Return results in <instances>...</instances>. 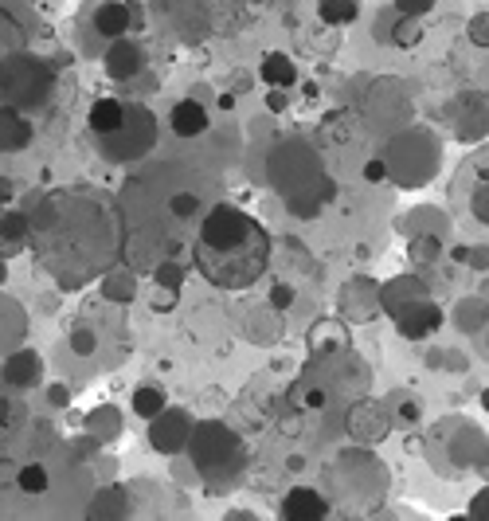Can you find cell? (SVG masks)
Here are the masks:
<instances>
[{
	"label": "cell",
	"mask_w": 489,
	"mask_h": 521,
	"mask_svg": "<svg viewBox=\"0 0 489 521\" xmlns=\"http://www.w3.org/2000/svg\"><path fill=\"white\" fill-rule=\"evenodd\" d=\"M270 263V236L255 216L235 204H216L200 220L196 236V267L220 290H243L259 283Z\"/></svg>",
	"instance_id": "cell-1"
},
{
	"label": "cell",
	"mask_w": 489,
	"mask_h": 521,
	"mask_svg": "<svg viewBox=\"0 0 489 521\" xmlns=\"http://www.w3.org/2000/svg\"><path fill=\"white\" fill-rule=\"evenodd\" d=\"M55 91V71L51 63L28 51H12L0 59V106L12 110H40L51 102Z\"/></svg>",
	"instance_id": "cell-2"
},
{
	"label": "cell",
	"mask_w": 489,
	"mask_h": 521,
	"mask_svg": "<svg viewBox=\"0 0 489 521\" xmlns=\"http://www.w3.org/2000/svg\"><path fill=\"white\" fill-rule=\"evenodd\" d=\"M184 447H192V459H196V467L204 474L220 471L227 459H235L239 455V435L231 431V427H223L220 420H204V424H196L188 431V443Z\"/></svg>",
	"instance_id": "cell-3"
},
{
	"label": "cell",
	"mask_w": 489,
	"mask_h": 521,
	"mask_svg": "<svg viewBox=\"0 0 489 521\" xmlns=\"http://www.w3.org/2000/svg\"><path fill=\"white\" fill-rule=\"evenodd\" d=\"M157 138V130H153V114L149 110H141V118H137V130L130 126V110H126V118L118 122V130H110V134H98V145H102V157L106 161H130L137 153H145L149 145Z\"/></svg>",
	"instance_id": "cell-4"
},
{
	"label": "cell",
	"mask_w": 489,
	"mask_h": 521,
	"mask_svg": "<svg viewBox=\"0 0 489 521\" xmlns=\"http://www.w3.org/2000/svg\"><path fill=\"white\" fill-rule=\"evenodd\" d=\"M149 443H153V451H161V455H177L180 447L188 443V431H192V424H188V416L184 412H177V408H161L153 420H149Z\"/></svg>",
	"instance_id": "cell-5"
},
{
	"label": "cell",
	"mask_w": 489,
	"mask_h": 521,
	"mask_svg": "<svg viewBox=\"0 0 489 521\" xmlns=\"http://www.w3.org/2000/svg\"><path fill=\"white\" fill-rule=\"evenodd\" d=\"M141 67H145V51H141V44L118 36V40L110 44V51H106V75L118 79V83H126V79L141 75Z\"/></svg>",
	"instance_id": "cell-6"
},
{
	"label": "cell",
	"mask_w": 489,
	"mask_h": 521,
	"mask_svg": "<svg viewBox=\"0 0 489 521\" xmlns=\"http://www.w3.org/2000/svg\"><path fill=\"white\" fill-rule=\"evenodd\" d=\"M44 380V357L36 349H16L4 361V384L12 388H36Z\"/></svg>",
	"instance_id": "cell-7"
},
{
	"label": "cell",
	"mask_w": 489,
	"mask_h": 521,
	"mask_svg": "<svg viewBox=\"0 0 489 521\" xmlns=\"http://www.w3.org/2000/svg\"><path fill=\"white\" fill-rule=\"evenodd\" d=\"M134 20H137V12L130 4L106 0V4H98V12H94V32L106 36V40H118V36H126V32L134 28Z\"/></svg>",
	"instance_id": "cell-8"
},
{
	"label": "cell",
	"mask_w": 489,
	"mask_h": 521,
	"mask_svg": "<svg viewBox=\"0 0 489 521\" xmlns=\"http://www.w3.org/2000/svg\"><path fill=\"white\" fill-rule=\"evenodd\" d=\"M329 514V502L310 490V486H294L282 502V518H294V521H313V518H325Z\"/></svg>",
	"instance_id": "cell-9"
},
{
	"label": "cell",
	"mask_w": 489,
	"mask_h": 521,
	"mask_svg": "<svg viewBox=\"0 0 489 521\" xmlns=\"http://www.w3.org/2000/svg\"><path fill=\"white\" fill-rule=\"evenodd\" d=\"M349 431H353L360 443H376L388 431V412L376 408V404H356L353 412H349Z\"/></svg>",
	"instance_id": "cell-10"
},
{
	"label": "cell",
	"mask_w": 489,
	"mask_h": 521,
	"mask_svg": "<svg viewBox=\"0 0 489 521\" xmlns=\"http://www.w3.org/2000/svg\"><path fill=\"white\" fill-rule=\"evenodd\" d=\"M169 126H173V134L177 138H200L204 130H208V110L200 106V102H192V98H184L173 106V114H169Z\"/></svg>",
	"instance_id": "cell-11"
},
{
	"label": "cell",
	"mask_w": 489,
	"mask_h": 521,
	"mask_svg": "<svg viewBox=\"0 0 489 521\" xmlns=\"http://www.w3.org/2000/svg\"><path fill=\"white\" fill-rule=\"evenodd\" d=\"M32 142V126L24 122V110H12V106H0V149L4 153H16Z\"/></svg>",
	"instance_id": "cell-12"
},
{
	"label": "cell",
	"mask_w": 489,
	"mask_h": 521,
	"mask_svg": "<svg viewBox=\"0 0 489 521\" xmlns=\"http://www.w3.org/2000/svg\"><path fill=\"white\" fill-rule=\"evenodd\" d=\"M259 75H263L267 87H278V91H286V87L298 83V67H294V59L282 55V51H270L267 59H263V67H259Z\"/></svg>",
	"instance_id": "cell-13"
},
{
	"label": "cell",
	"mask_w": 489,
	"mask_h": 521,
	"mask_svg": "<svg viewBox=\"0 0 489 521\" xmlns=\"http://www.w3.org/2000/svg\"><path fill=\"white\" fill-rule=\"evenodd\" d=\"M122 118H126V106H122L118 98H98V102L90 106V130H94V138L118 130Z\"/></svg>",
	"instance_id": "cell-14"
},
{
	"label": "cell",
	"mask_w": 489,
	"mask_h": 521,
	"mask_svg": "<svg viewBox=\"0 0 489 521\" xmlns=\"http://www.w3.org/2000/svg\"><path fill=\"white\" fill-rule=\"evenodd\" d=\"M317 12H321V20H325L329 28H345V24H353L356 20L360 4H356V0H321Z\"/></svg>",
	"instance_id": "cell-15"
},
{
	"label": "cell",
	"mask_w": 489,
	"mask_h": 521,
	"mask_svg": "<svg viewBox=\"0 0 489 521\" xmlns=\"http://www.w3.org/2000/svg\"><path fill=\"white\" fill-rule=\"evenodd\" d=\"M345 345V330L337 322H317L310 330V349L313 353H333Z\"/></svg>",
	"instance_id": "cell-16"
},
{
	"label": "cell",
	"mask_w": 489,
	"mask_h": 521,
	"mask_svg": "<svg viewBox=\"0 0 489 521\" xmlns=\"http://www.w3.org/2000/svg\"><path fill=\"white\" fill-rule=\"evenodd\" d=\"M165 404H169V400H165V392H161L157 384H141V388L134 392V412L141 416V420H153Z\"/></svg>",
	"instance_id": "cell-17"
},
{
	"label": "cell",
	"mask_w": 489,
	"mask_h": 521,
	"mask_svg": "<svg viewBox=\"0 0 489 521\" xmlns=\"http://www.w3.org/2000/svg\"><path fill=\"white\" fill-rule=\"evenodd\" d=\"M388 40L400 44V48H415V44L423 40V24H419V16H403V12H396V28H392Z\"/></svg>",
	"instance_id": "cell-18"
},
{
	"label": "cell",
	"mask_w": 489,
	"mask_h": 521,
	"mask_svg": "<svg viewBox=\"0 0 489 521\" xmlns=\"http://www.w3.org/2000/svg\"><path fill=\"white\" fill-rule=\"evenodd\" d=\"M20 48H24V28H20L16 16H8V12L0 8V59L12 55V51H20Z\"/></svg>",
	"instance_id": "cell-19"
},
{
	"label": "cell",
	"mask_w": 489,
	"mask_h": 521,
	"mask_svg": "<svg viewBox=\"0 0 489 521\" xmlns=\"http://www.w3.org/2000/svg\"><path fill=\"white\" fill-rule=\"evenodd\" d=\"M16 486L24 490V494H44L47 490V471L40 463H28V467H20L16 471Z\"/></svg>",
	"instance_id": "cell-20"
},
{
	"label": "cell",
	"mask_w": 489,
	"mask_h": 521,
	"mask_svg": "<svg viewBox=\"0 0 489 521\" xmlns=\"http://www.w3.org/2000/svg\"><path fill=\"white\" fill-rule=\"evenodd\" d=\"M28 232H32V224H28L20 212H4V216H0V243H20Z\"/></svg>",
	"instance_id": "cell-21"
},
{
	"label": "cell",
	"mask_w": 489,
	"mask_h": 521,
	"mask_svg": "<svg viewBox=\"0 0 489 521\" xmlns=\"http://www.w3.org/2000/svg\"><path fill=\"white\" fill-rule=\"evenodd\" d=\"M94 345H98V337H94L90 330H75V333H71V349H75L79 357H90V353H94Z\"/></svg>",
	"instance_id": "cell-22"
},
{
	"label": "cell",
	"mask_w": 489,
	"mask_h": 521,
	"mask_svg": "<svg viewBox=\"0 0 489 521\" xmlns=\"http://www.w3.org/2000/svg\"><path fill=\"white\" fill-rule=\"evenodd\" d=\"M489 16L486 12H478V16H474V20H470V40H474V44H478V48H486L489 44Z\"/></svg>",
	"instance_id": "cell-23"
},
{
	"label": "cell",
	"mask_w": 489,
	"mask_h": 521,
	"mask_svg": "<svg viewBox=\"0 0 489 521\" xmlns=\"http://www.w3.org/2000/svg\"><path fill=\"white\" fill-rule=\"evenodd\" d=\"M392 4H396V12H403V16H423V12L435 8V0H392Z\"/></svg>",
	"instance_id": "cell-24"
},
{
	"label": "cell",
	"mask_w": 489,
	"mask_h": 521,
	"mask_svg": "<svg viewBox=\"0 0 489 521\" xmlns=\"http://www.w3.org/2000/svg\"><path fill=\"white\" fill-rule=\"evenodd\" d=\"M157 286H173V290H177L180 286V267H173V263H161V267H157Z\"/></svg>",
	"instance_id": "cell-25"
},
{
	"label": "cell",
	"mask_w": 489,
	"mask_h": 521,
	"mask_svg": "<svg viewBox=\"0 0 489 521\" xmlns=\"http://www.w3.org/2000/svg\"><path fill=\"white\" fill-rule=\"evenodd\" d=\"M290 302H294V290H290V286H274V290H270V306H274V310H286Z\"/></svg>",
	"instance_id": "cell-26"
},
{
	"label": "cell",
	"mask_w": 489,
	"mask_h": 521,
	"mask_svg": "<svg viewBox=\"0 0 489 521\" xmlns=\"http://www.w3.org/2000/svg\"><path fill=\"white\" fill-rule=\"evenodd\" d=\"M173 302H177V290H173V286H157V294H153V306H157V310H169Z\"/></svg>",
	"instance_id": "cell-27"
},
{
	"label": "cell",
	"mask_w": 489,
	"mask_h": 521,
	"mask_svg": "<svg viewBox=\"0 0 489 521\" xmlns=\"http://www.w3.org/2000/svg\"><path fill=\"white\" fill-rule=\"evenodd\" d=\"M474 212H478V224H486V220H489V196H486V185H478V196H474Z\"/></svg>",
	"instance_id": "cell-28"
},
{
	"label": "cell",
	"mask_w": 489,
	"mask_h": 521,
	"mask_svg": "<svg viewBox=\"0 0 489 521\" xmlns=\"http://www.w3.org/2000/svg\"><path fill=\"white\" fill-rule=\"evenodd\" d=\"M384 173H388L384 161H368V165H364V177H368V181H384Z\"/></svg>",
	"instance_id": "cell-29"
},
{
	"label": "cell",
	"mask_w": 489,
	"mask_h": 521,
	"mask_svg": "<svg viewBox=\"0 0 489 521\" xmlns=\"http://www.w3.org/2000/svg\"><path fill=\"white\" fill-rule=\"evenodd\" d=\"M173 208H177L180 216H188V212H196V196H177V200H173Z\"/></svg>",
	"instance_id": "cell-30"
},
{
	"label": "cell",
	"mask_w": 489,
	"mask_h": 521,
	"mask_svg": "<svg viewBox=\"0 0 489 521\" xmlns=\"http://www.w3.org/2000/svg\"><path fill=\"white\" fill-rule=\"evenodd\" d=\"M16 196V181L12 177H0V204H8Z\"/></svg>",
	"instance_id": "cell-31"
},
{
	"label": "cell",
	"mask_w": 489,
	"mask_h": 521,
	"mask_svg": "<svg viewBox=\"0 0 489 521\" xmlns=\"http://www.w3.org/2000/svg\"><path fill=\"white\" fill-rule=\"evenodd\" d=\"M486 502H489V494H486V490H478V498H474V506H470V514H478V518H486Z\"/></svg>",
	"instance_id": "cell-32"
},
{
	"label": "cell",
	"mask_w": 489,
	"mask_h": 521,
	"mask_svg": "<svg viewBox=\"0 0 489 521\" xmlns=\"http://www.w3.org/2000/svg\"><path fill=\"white\" fill-rule=\"evenodd\" d=\"M12 420V400L8 396H0V427Z\"/></svg>",
	"instance_id": "cell-33"
},
{
	"label": "cell",
	"mask_w": 489,
	"mask_h": 521,
	"mask_svg": "<svg viewBox=\"0 0 489 521\" xmlns=\"http://www.w3.org/2000/svg\"><path fill=\"white\" fill-rule=\"evenodd\" d=\"M270 91H274V95L267 98V106H270V110H282V106H286V98H282V91H278V87H270Z\"/></svg>",
	"instance_id": "cell-34"
},
{
	"label": "cell",
	"mask_w": 489,
	"mask_h": 521,
	"mask_svg": "<svg viewBox=\"0 0 489 521\" xmlns=\"http://www.w3.org/2000/svg\"><path fill=\"white\" fill-rule=\"evenodd\" d=\"M0 279H4V267H0Z\"/></svg>",
	"instance_id": "cell-35"
}]
</instances>
